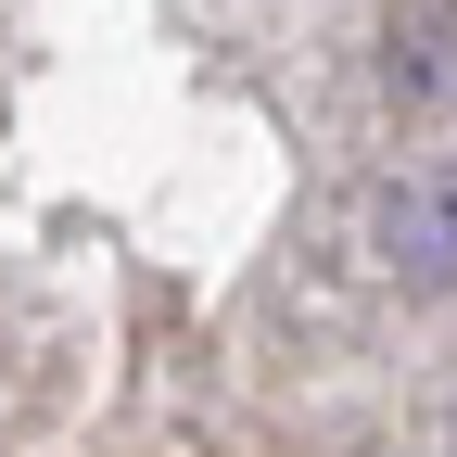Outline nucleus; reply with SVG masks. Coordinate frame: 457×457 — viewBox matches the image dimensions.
Here are the masks:
<instances>
[{
  "mask_svg": "<svg viewBox=\"0 0 457 457\" xmlns=\"http://www.w3.org/2000/svg\"><path fill=\"white\" fill-rule=\"evenodd\" d=\"M369 254H381V279H407V293H457V153L407 165V179L369 204Z\"/></svg>",
  "mask_w": 457,
  "mask_h": 457,
  "instance_id": "1",
  "label": "nucleus"
},
{
  "mask_svg": "<svg viewBox=\"0 0 457 457\" xmlns=\"http://www.w3.org/2000/svg\"><path fill=\"white\" fill-rule=\"evenodd\" d=\"M381 89L407 114H457V0H407L381 26Z\"/></svg>",
  "mask_w": 457,
  "mask_h": 457,
  "instance_id": "2",
  "label": "nucleus"
}]
</instances>
